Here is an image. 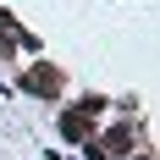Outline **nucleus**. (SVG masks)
<instances>
[{
	"mask_svg": "<svg viewBox=\"0 0 160 160\" xmlns=\"http://www.w3.org/2000/svg\"><path fill=\"white\" fill-rule=\"evenodd\" d=\"M22 88H33V94H55V88H61V78H55L50 66H33L28 78H22Z\"/></svg>",
	"mask_w": 160,
	"mask_h": 160,
	"instance_id": "obj_1",
	"label": "nucleus"
},
{
	"mask_svg": "<svg viewBox=\"0 0 160 160\" xmlns=\"http://www.w3.org/2000/svg\"><path fill=\"white\" fill-rule=\"evenodd\" d=\"M61 132L78 138V144H88V116H83V111H66V116H61Z\"/></svg>",
	"mask_w": 160,
	"mask_h": 160,
	"instance_id": "obj_2",
	"label": "nucleus"
}]
</instances>
